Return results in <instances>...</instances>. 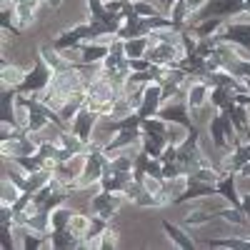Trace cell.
<instances>
[{"instance_id": "1", "label": "cell", "mask_w": 250, "mask_h": 250, "mask_svg": "<svg viewBox=\"0 0 250 250\" xmlns=\"http://www.w3.org/2000/svg\"><path fill=\"white\" fill-rule=\"evenodd\" d=\"M88 10H90V23L85 25H78L62 33L53 48L58 53H65V50H75L88 40H95L100 35H118V30L123 28V23L128 20V15L135 10L133 0H120V8L113 10L108 5H103L100 0H88Z\"/></svg>"}, {"instance_id": "2", "label": "cell", "mask_w": 250, "mask_h": 250, "mask_svg": "<svg viewBox=\"0 0 250 250\" xmlns=\"http://www.w3.org/2000/svg\"><path fill=\"white\" fill-rule=\"evenodd\" d=\"M165 125H168V123H165L163 118H158V115L143 120V125H140V130H143V135H140L143 148L148 150L153 158H160L163 150L168 148V143H173L168 138V128H165Z\"/></svg>"}, {"instance_id": "3", "label": "cell", "mask_w": 250, "mask_h": 250, "mask_svg": "<svg viewBox=\"0 0 250 250\" xmlns=\"http://www.w3.org/2000/svg\"><path fill=\"white\" fill-rule=\"evenodd\" d=\"M240 13H248V3L245 0H208L203 8L195 10V15L188 18V25H195V23H203V20H210V18H233V15H240Z\"/></svg>"}, {"instance_id": "4", "label": "cell", "mask_w": 250, "mask_h": 250, "mask_svg": "<svg viewBox=\"0 0 250 250\" xmlns=\"http://www.w3.org/2000/svg\"><path fill=\"white\" fill-rule=\"evenodd\" d=\"M50 68H48V62L43 55H35V62H33V70L18 83V85H13V90L18 95H30V93H43L48 85H50Z\"/></svg>"}, {"instance_id": "5", "label": "cell", "mask_w": 250, "mask_h": 250, "mask_svg": "<svg viewBox=\"0 0 250 250\" xmlns=\"http://www.w3.org/2000/svg\"><path fill=\"white\" fill-rule=\"evenodd\" d=\"M108 163L110 160H108L105 148L93 145V148L88 150V155H85V165H83V173L78 178V188H88L93 183H100L103 173H105V168H108Z\"/></svg>"}, {"instance_id": "6", "label": "cell", "mask_w": 250, "mask_h": 250, "mask_svg": "<svg viewBox=\"0 0 250 250\" xmlns=\"http://www.w3.org/2000/svg\"><path fill=\"white\" fill-rule=\"evenodd\" d=\"M100 118V110L90 105V100L83 103V108L75 113L73 118V125H70V133L83 143V145H90V135H93V128Z\"/></svg>"}, {"instance_id": "7", "label": "cell", "mask_w": 250, "mask_h": 250, "mask_svg": "<svg viewBox=\"0 0 250 250\" xmlns=\"http://www.w3.org/2000/svg\"><path fill=\"white\" fill-rule=\"evenodd\" d=\"M158 118H163L165 123H178L188 133H198V125L193 123L190 118V105H188V98H178L168 105H160L158 110Z\"/></svg>"}, {"instance_id": "8", "label": "cell", "mask_w": 250, "mask_h": 250, "mask_svg": "<svg viewBox=\"0 0 250 250\" xmlns=\"http://www.w3.org/2000/svg\"><path fill=\"white\" fill-rule=\"evenodd\" d=\"M130 183H133V170L113 168L110 163H108L105 173H103V178H100V188H103V190H113V193H125Z\"/></svg>"}, {"instance_id": "9", "label": "cell", "mask_w": 250, "mask_h": 250, "mask_svg": "<svg viewBox=\"0 0 250 250\" xmlns=\"http://www.w3.org/2000/svg\"><path fill=\"white\" fill-rule=\"evenodd\" d=\"M123 205V198L113 190H100V195L93 198L90 208H93V215H100L105 220H113V215L118 213V208Z\"/></svg>"}, {"instance_id": "10", "label": "cell", "mask_w": 250, "mask_h": 250, "mask_svg": "<svg viewBox=\"0 0 250 250\" xmlns=\"http://www.w3.org/2000/svg\"><path fill=\"white\" fill-rule=\"evenodd\" d=\"M220 43H235L250 53V23H228L223 25V33L218 35Z\"/></svg>"}, {"instance_id": "11", "label": "cell", "mask_w": 250, "mask_h": 250, "mask_svg": "<svg viewBox=\"0 0 250 250\" xmlns=\"http://www.w3.org/2000/svg\"><path fill=\"white\" fill-rule=\"evenodd\" d=\"M203 195H218L215 183H205V180H198L195 175H188V188L183 190V195H178L173 203H175V205H180V203H185V200L203 198Z\"/></svg>"}, {"instance_id": "12", "label": "cell", "mask_w": 250, "mask_h": 250, "mask_svg": "<svg viewBox=\"0 0 250 250\" xmlns=\"http://www.w3.org/2000/svg\"><path fill=\"white\" fill-rule=\"evenodd\" d=\"M235 175H238V173L225 170V173L215 180V190H218V195H223L233 208L243 210V198H238V190H235Z\"/></svg>"}, {"instance_id": "13", "label": "cell", "mask_w": 250, "mask_h": 250, "mask_svg": "<svg viewBox=\"0 0 250 250\" xmlns=\"http://www.w3.org/2000/svg\"><path fill=\"white\" fill-rule=\"evenodd\" d=\"M245 163H250V140L248 143H240V145H235V148H233V155L228 158V168L225 170L240 173Z\"/></svg>"}, {"instance_id": "14", "label": "cell", "mask_w": 250, "mask_h": 250, "mask_svg": "<svg viewBox=\"0 0 250 250\" xmlns=\"http://www.w3.org/2000/svg\"><path fill=\"white\" fill-rule=\"evenodd\" d=\"M210 95V85H208V83H203V80H195L193 83V88L188 90V105H190V110H198L203 103H205V98Z\"/></svg>"}, {"instance_id": "15", "label": "cell", "mask_w": 250, "mask_h": 250, "mask_svg": "<svg viewBox=\"0 0 250 250\" xmlns=\"http://www.w3.org/2000/svg\"><path fill=\"white\" fill-rule=\"evenodd\" d=\"M163 230L170 235V240H173L178 248H183V250H193V248H195V243H193L190 238H188V235L180 230L178 225H173L170 220H163Z\"/></svg>"}, {"instance_id": "16", "label": "cell", "mask_w": 250, "mask_h": 250, "mask_svg": "<svg viewBox=\"0 0 250 250\" xmlns=\"http://www.w3.org/2000/svg\"><path fill=\"white\" fill-rule=\"evenodd\" d=\"M150 43H153L150 35H145V38H133V40H123L125 55H128V58H145V50H148Z\"/></svg>"}, {"instance_id": "17", "label": "cell", "mask_w": 250, "mask_h": 250, "mask_svg": "<svg viewBox=\"0 0 250 250\" xmlns=\"http://www.w3.org/2000/svg\"><path fill=\"white\" fill-rule=\"evenodd\" d=\"M80 48H83V62H85V65H93V62L105 60L108 53H110V48H105V45H88V43H83Z\"/></svg>"}, {"instance_id": "18", "label": "cell", "mask_w": 250, "mask_h": 250, "mask_svg": "<svg viewBox=\"0 0 250 250\" xmlns=\"http://www.w3.org/2000/svg\"><path fill=\"white\" fill-rule=\"evenodd\" d=\"M225 25V18H210V20H203V23H195L193 25V35L195 38H210L218 28H223Z\"/></svg>"}, {"instance_id": "19", "label": "cell", "mask_w": 250, "mask_h": 250, "mask_svg": "<svg viewBox=\"0 0 250 250\" xmlns=\"http://www.w3.org/2000/svg\"><path fill=\"white\" fill-rule=\"evenodd\" d=\"M210 248H235V250H250V238H218L208 240Z\"/></svg>"}, {"instance_id": "20", "label": "cell", "mask_w": 250, "mask_h": 250, "mask_svg": "<svg viewBox=\"0 0 250 250\" xmlns=\"http://www.w3.org/2000/svg\"><path fill=\"white\" fill-rule=\"evenodd\" d=\"M218 215L213 213V215H208V213H190L185 218V225H203V223H210V220H215Z\"/></svg>"}, {"instance_id": "21", "label": "cell", "mask_w": 250, "mask_h": 250, "mask_svg": "<svg viewBox=\"0 0 250 250\" xmlns=\"http://www.w3.org/2000/svg\"><path fill=\"white\" fill-rule=\"evenodd\" d=\"M40 245H45V240L43 238H33V233H28L25 240H23V248H40Z\"/></svg>"}, {"instance_id": "22", "label": "cell", "mask_w": 250, "mask_h": 250, "mask_svg": "<svg viewBox=\"0 0 250 250\" xmlns=\"http://www.w3.org/2000/svg\"><path fill=\"white\" fill-rule=\"evenodd\" d=\"M185 3H188V10H198V8H203L205 3H208V0H185Z\"/></svg>"}, {"instance_id": "23", "label": "cell", "mask_w": 250, "mask_h": 250, "mask_svg": "<svg viewBox=\"0 0 250 250\" xmlns=\"http://www.w3.org/2000/svg\"><path fill=\"white\" fill-rule=\"evenodd\" d=\"M243 213L248 215V220H250V193L248 195H243Z\"/></svg>"}, {"instance_id": "24", "label": "cell", "mask_w": 250, "mask_h": 250, "mask_svg": "<svg viewBox=\"0 0 250 250\" xmlns=\"http://www.w3.org/2000/svg\"><path fill=\"white\" fill-rule=\"evenodd\" d=\"M240 175H248V178H250V163H245V165H243V170H240Z\"/></svg>"}, {"instance_id": "25", "label": "cell", "mask_w": 250, "mask_h": 250, "mask_svg": "<svg viewBox=\"0 0 250 250\" xmlns=\"http://www.w3.org/2000/svg\"><path fill=\"white\" fill-rule=\"evenodd\" d=\"M245 3H248V13H250V0H245Z\"/></svg>"}, {"instance_id": "26", "label": "cell", "mask_w": 250, "mask_h": 250, "mask_svg": "<svg viewBox=\"0 0 250 250\" xmlns=\"http://www.w3.org/2000/svg\"><path fill=\"white\" fill-rule=\"evenodd\" d=\"M248 140H250V138H248Z\"/></svg>"}]
</instances>
